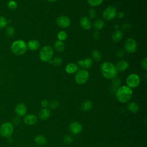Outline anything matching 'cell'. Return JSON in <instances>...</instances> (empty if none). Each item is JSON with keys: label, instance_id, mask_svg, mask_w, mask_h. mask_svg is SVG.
<instances>
[{"label": "cell", "instance_id": "20", "mask_svg": "<svg viewBox=\"0 0 147 147\" xmlns=\"http://www.w3.org/2000/svg\"><path fill=\"white\" fill-rule=\"evenodd\" d=\"M27 47L31 51H37L40 47V43L36 40H31L28 41L27 44Z\"/></svg>", "mask_w": 147, "mask_h": 147}, {"label": "cell", "instance_id": "36", "mask_svg": "<svg viewBox=\"0 0 147 147\" xmlns=\"http://www.w3.org/2000/svg\"><path fill=\"white\" fill-rule=\"evenodd\" d=\"M88 16L91 18H95L96 17V10L94 8H90L88 10Z\"/></svg>", "mask_w": 147, "mask_h": 147}, {"label": "cell", "instance_id": "30", "mask_svg": "<svg viewBox=\"0 0 147 147\" xmlns=\"http://www.w3.org/2000/svg\"><path fill=\"white\" fill-rule=\"evenodd\" d=\"M6 34L9 37H13L15 34V30L13 27L11 26H7L6 28Z\"/></svg>", "mask_w": 147, "mask_h": 147}, {"label": "cell", "instance_id": "35", "mask_svg": "<svg viewBox=\"0 0 147 147\" xmlns=\"http://www.w3.org/2000/svg\"><path fill=\"white\" fill-rule=\"evenodd\" d=\"M50 108L52 109H55L57 108L59 106H60V103L59 102V101L57 100H52V101H51L50 103H49V105H48Z\"/></svg>", "mask_w": 147, "mask_h": 147}, {"label": "cell", "instance_id": "43", "mask_svg": "<svg viewBox=\"0 0 147 147\" xmlns=\"http://www.w3.org/2000/svg\"><path fill=\"white\" fill-rule=\"evenodd\" d=\"M118 18H123L124 17V13L122 11H119L117 13V16Z\"/></svg>", "mask_w": 147, "mask_h": 147}, {"label": "cell", "instance_id": "8", "mask_svg": "<svg viewBox=\"0 0 147 147\" xmlns=\"http://www.w3.org/2000/svg\"><path fill=\"white\" fill-rule=\"evenodd\" d=\"M126 86L131 88L137 87L140 83V78L139 76L136 74H130L126 80Z\"/></svg>", "mask_w": 147, "mask_h": 147}, {"label": "cell", "instance_id": "37", "mask_svg": "<svg viewBox=\"0 0 147 147\" xmlns=\"http://www.w3.org/2000/svg\"><path fill=\"white\" fill-rule=\"evenodd\" d=\"M141 64L142 68L145 71H146L147 70V58L146 57H145L144 59L142 60Z\"/></svg>", "mask_w": 147, "mask_h": 147}, {"label": "cell", "instance_id": "31", "mask_svg": "<svg viewBox=\"0 0 147 147\" xmlns=\"http://www.w3.org/2000/svg\"><path fill=\"white\" fill-rule=\"evenodd\" d=\"M8 21L3 16H0V29H3L7 27Z\"/></svg>", "mask_w": 147, "mask_h": 147}, {"label": "cell", "instance_id": "34", "mask_svg": "<svg viewBox=\"0 0 147 147\" xmlns=\"http://www.w3.org/2000/svg\"><path fill=\"white\" fill-rule=\"evenodd\" d=\"M7 7L10 10H15L17 7V3L14 0H10L7 3Z\"/></svg>", "mask_w": 147, "mask_h": 147}, {"label": "cell", "instance_id": "22", "mask_svg": "<svg viewBox=\"0 0 147 147\" xmlns=\"http://www.w3.org/2000/svg\"><path fill=\"white\" fill-rule=\"evenodd\" d=\"M34 141L35 143L38 145H45L47 143L46 137L42 134H38L36 136L34 137Z\"/></svg>", "mask_w": 147, "mask_h": 147}, {"label": "cell", "instance_id": "44", "mask_svg": "<svg viewBox=\"0 0 147 147\" xmlns=\"http://www.w3.org/2000/svg\"><path fill=\"white\" fill-rule=\"evenodd\" d=\"M114 27V28H115L116 30H118V28H119V25H117V24H115Z\"/></svg>", "mask_w": 147, "mask_h": 147}, {"label": "cell", "instance_id": "28", "mask_svg": "<svg viewBox=\"0 0 147 147\" xmlns=\"http://www.w3.org/2000/svg\"><path fill=\"white\" fill-rule=\"evenodd\" d=\"M120 83H121L120 79L117 78V76L113 79V80L111 82V84H112L111 87L114 90L115 89V92L116 90L119 87V85H120Z\"/></svg>", "mask_w": 147, "mask_h": 147}, {"label": "cell", "instance_id": "4", "mask_svg": "<svg viewBox=\"0 0 147 147\" xmlns=\"http://www.w3.org/2000/svg\"><path fill=\"white\" fill-rule=\"evenodd\" d=\"M53 50L49 45L44 46L40 51L39 57L41 60L44 62H48L53 57Z\"/></svg>", "mask_w": 147, "mask_h": 147}, {"label": "cell", "instance_id": "2", "mask_svg": "<svg viewBox=\"0 0 147 147\" xmlns=\"http://www.w3.org/2000/svg\"><path fill=\"white\" fill-rule=\"evenodd\" d=\"M100 72L103 77L107 79H113L118 74L115 66L109 61L104 62L101 64Z\"/></svg>", "mask_w": 147, "mask_h": 147}, {"label": "cell", "instance_id": "16", "mask_svg": "<svg viewBox=\"0 0 147 147\" xmlns=\"http://www.w3.org/2000/svg\"><path fill=\"white\" fill-rule=\"evenodd\" d=\"M115 66L117 72H122L126 71L128 68L129 63L127 61L122 60H120V61H118Z\"/></svg>", "mask_w": 147, "mask_h": 147}, {"label": "cell", "instance_id": "25", "mask_svg": "<svg viewBox=\"0 0 147 147\" xmlns=\"http://www.w3.org/2000/svg\"><path fill=\"white\" fill-rule=\"evenodd\" d=\"M92 26L96 30H101L105 26V22L102 20L98 19L94 21Z\"/></svg>", "mask_w": 147, "mask_h": 147}, {"label": "cell", "instance_id": "17", "mask_svg": "<svg viewBox=\"0 0 147 147\" xmlns=\"http://www.w3.org/2000/svg\"><path fill=\"white\" fill-rule=\"evenodd\" d=\"M51 115V111L47 107L42 108L40 110L38 113V117L42 121H45L48 119Z\"/></svg>", "mask_w": 147, "mask_h": 147}, {"label": "cell", "instance_id": "3", "mask_svg": "<svg viewBox=\"0 0 147 147\" xmlns=\"http://www.w3.org/2000/svg\"><path fill=\"white\" fill-rule=\"evenodd\" d=\"M27 49V43L22 40H16L11 45V51L16 55L24 54Z\"/></svg>", "mask_w": 147, "mask_h": 147}, {"label": "cell", "instance_id": "39", "mask_svg": "<svg viewBox=\"0 0 147 147\" xmlns=\"http://www.w3.org/2000/svg\"><path fill=\"white\" fill-rule=\"evenodd\" d=\"M41 106L43 107V108H45V107H47L49 105V103L48 102L47 100L46 99H44L41 101Z\"/></svg>", "mask_w": 147, "mask_h": 147}, {"label": "cell", "instance_id": "38", "mask_svg": "<svg viewBox=\"0 0 147 147\" xmlns=\"http://www.w3.org/2000/svg\"><path fill=\"white\" fill-rule=\"evenodd\" d=\"M125 54V52L123 49H118L117 52H116V55L119 58H121V57H122Z\"/></svg>", "mask_w": 147, "mask_h": 147}, {"label": "cell", "instance_id": "26", "mask_svg": "<svg viewBox=\"0 0 147 147\" xmlns=\"http://www.w3.org/2000/svg\"><path fill=\"white\" fill-rule=\"evenodd\" d=\"M50 64H52L55 67H58L62 63V59L60 57H55L54 58L52 59L50 61H48Z\"/></svg>", "mask_w": 147, "mask_h": 147}, {"label": "cell", "instance_id": "19", "mask_svg": "<svg viewBox=\"0 0 147 147\" xmlns=\"http://www.w3.org/2000/svg\"><path fill=\"white\" fill-rule=\"evenodd\" d=\"M78 70V66L75 63H69L66 65L65 71L67 74H73L76 73Z\"/></svg>", "mask_w": 147, "mask_h": 147}, {"label": "cell", "instance_id": "42", "mask_svg": "<svg viewBox=\"0 0 147 147\" xmlns=\"http://www.w3.org/2000/svg\"><path fill=\"white\" fill-rule=\"evenodd\" d=\"M122 29H124V30H129L130 28V25L129 24H124L122 25Z\"/></svg>", "mask_w": 147, "mask_h": 147}, {"label": "cell", "instance_id": "1", "mask_svg": "<svg viewBox=\"0 0 147 147\" xmlns=\"http://www.w3.org/2000/svg\"><path fill=\"white\" fill-rule=\"evenodd\" d=\"M117 100L122 103L128 102L133 96V90L126 85L119 87L115 92Z\"/></svg>", "mask_w": 147, "mask_h": 147}, {"label": "cell", "instance_id": "27", "mask_svg": "<svg viewBox=\"0 0 147 147\" xmlns=\"http://www.w3.org/2000/svg\"><path fill=\"white\" fill-rule=\"evenodd\" d=\"M92 58L94 59L95 61H100L102 59V55L101 53L98 50H94L91 52Z\"/></svg>", "mask_w": 147, "mask_h": 147}, {"label": "cell", "instance_id": "21", "mask_svg": "<svg viewBox=\"0 0 147 147\" xmlns=\"http://www.w3.org/2000/svg\"><path fill=\"white\" fill-rule=\"evenodd\" d=\"M127 109L130 112L133 113H136L138 112L140 110L139 105L135 102H130L127 105Z\"/></svg>", "mask_w": 147, "mask_h": 147}, {"label": "cell", "instance_id": "41", "mask_svg": "<svg viewBox=\"0 0 147 147\" xmlns=\"http://www.w3.org/2000/svg\"><path fill=\"white\" fill-rule=\"evenodd\" d=\"M20 122V119L19 117H16L13 118V123L15 125H18Z\"/></svg>", "mask_w": 147, "mask_h": 147}, {"label": "cell", "instance_id": "32", "mask_svg": "<svg viewBox=\"0 0 147 147\" xmlns=\"http://www.w3.org/2000/svg\"><path fill=\"white\" fill-rule=\"evenodd\" d=\"M87 1L88 3L92 7L100 5L103 1V0H87Z\"/></svg>", "mask_w": 147, "mask_h": 147}, {"label": "cell", "instance_id": "23", "mask_svg": "<svg viewBox=\"0 0 147 147\" xmlns=\"http://www.w3.org/2000/svg\"><path fill=\"white\" fill-rule=\"evenodd\" d=\"M92 108V103L90 100H85L81 105V109L83 111H89Z\"/></svg>", "mask_w": 147, "mask_h": 147}, {"label": "cell", "instance_id": "14", "mask_svg": "<svg viewBox=\"0 0 147 147\" xmlns=\"http://www.w3.org/2000/svg\"><path fill=\"white\" fill-rule=\"evenodd\" d=\"M77 64L78 66L83 67L84 68H90L92 65L93 61L91 58L87 57L83 60H79Z\"/></svg>", "mask_w": 147, "mask_h": 147}, {"label": "cell", "instance_id": "6", "mask_svg": "<svg viewBox=\"0 0 147 147\" xmlns=\"http://www.w3.org/2000/svg\"><path fill=\"white\" fill-rule=\"evenodd\" d=\"M89 79V74L87 71L83 69H78L75 76V80L77 84H83L86 83Z\"/></svg>", "mask_w": 147, "mask_h": 147}, {"label": "cell", "instance_id": "15", "mask_svg": "<svg viewBox=\"0 0 147 147\" xmlns=\"http://www.w3.org/2000/svg\"><path fill=\"white\" fill-rule=\"evenodd\" d=\"M80 26L85 30H89L92 27L91 22L87 17H83L81 18L80 20Z\"/></svg>", "mask_w": 147, "mask_h": 147}, {"label": "cell", "instance_id": "45", "mask_svg": "<svg viewBox=\"0 0 147 147\" xmlns=\"http://www.w3.org/2000/svg\"><path fill=\"white\" fill-rule=\"evenodd\" d=\"M48 2H55L56 0H47Z\"/></svg>", "mask_w": 147, "mask_h": 147}, {"label": "cell", "instance_id": "9", "mask_svg": "<svg viewBox=\"0 0 147 147\" xmlns=\"http://www.w3.org/2000/svg\"><path fill=\"white\" fill-rule=\"evenodd\" d=\"M124 48L125 51L129 53L135 52L137 48V44L136 40L132 38H127L124 44Z\"/></svg>", "mask_w": 147, "mask_h": 147}, {"label": "cell", "instance_id": "24", "mask_svg": "<svg viewBox=\"0 0 147 147\" xmlns=\"http://www.w3.org/2000/svg\"><path fill=\"white\" fill-rule=\"evenodd\" d=\"M53 47L56 51H57V52H61L64 50L65 45H64V43L63 41L57 40V41H55V42L54 43Z\"/></svg>", "mask_w": 147, "mask_h": 147}, {"label": "cell", "instance_id": "5", "mask_svg": "<svg viewBox=\"0 0 147 147\" xmlns=\"http://www.w3.org/2000/svg\"><path fill=\"white\" fill-rule=\"evenodd\" d=\"M14 131V126L10 122H5L0 126V134L3 138H9Z\"/></svg>", "mask_w": 147, "mask_h": 147}, {"label": "cell", "instance_id": "11", "mask_svg": "<svg viewBox=\"0 0 147 147\" xmlns=\"http://www.w3.org/2000/svg\"><path fill=\"white\" fill-rule=\"evenodd\" d=\"M56 21L59 26L63 28L69 27L71 24L70 19L67 16H59L57 18Z\"/></svg>", "mask_w": 147, "mask_h": 147}, {"label": "cell", "instance_id": "40", "mask_svg": "<svg viewBox=\"0 0 147 147\" xmlns=\"http://www.w3.org/2000/svg\"><path fill=\"white\" fill-rule=\"evenodd\" d=\"M99 37H100V34H99V33L97 30L95 31V32L93 33V34H92V37H93V38H94V40H98V39L99 38Z\"/></svg>", "mask_w": 147, "mask_h": 147}, {"label": "cell", "instance_id": "13", "mask_svg": "<svg viewBox=\"0 0 147 147\" xmlns=\"http://www.w3.org/2000/svg\"><path fill=\"white\" fill-rule=\"evenodd\" d=\"M24 122L28 125H33L37 122V118L34 114H27L24 117Z\"/></svg>", "mask_w": 147, "mask_h": 147}, {"label": "cell", "instance_id": "33", "mask_svg": "<svg viewBox=\"0 0 147 147\" xmlns=\"http://www.w3.org/2000/svg\"><path fill=\"white\" fill-rule=\"evenodd\" d=\"M74 141L73 137L70 134L65 135L63 138V142L66 144H71Z\"/></svg>", "mask_w": 147, "mask_h": 147}, {"label": "cell", "instance_id": "18", "mask_svg": "<svg viewBox=\"0 0 147 147\" xmlns=\"http://www.w3.org/2000/svg\"><path fill=\"white\" fill-rule=\"evenodd\" d=\"M123 38V33L120 30H115L111 36V39L115 43H117L122 40Z\"/></svg>", "mask_w": 147, "mask_h": 147}, {"label": "cell", "instance_id": "10", "mask_svg": "<svg viewBox=\"0 0 147 147\" xmlns=\"http://www.w3.org/2000/svg\"><path fill=\"white\" fill-rule=\"evenodd\" d=\"M69 131L74 135L79 134L83 129L82 124L78 121H74L71 122L68 126Z\"/></svg>", "mask_w": 147, "mask_h": 147}, {"label": "cell", "instance_id": "12", "mask_svg": "<svg viewBox=\"0 0 147 147\" xmlns=\"http://www.w3.org/2000/svg\"><path fill=\"white\" fill-rule=\"evenodd\" d=\"M14 111L17 117L25 116L27 113L26 106L23 103H19L16 106Z\"/></svg>", "mask_w": 147, "mask_h": 147}, {"label": "cell", "instance_id": "29", "mask_svg": "<svg viewBox=\"0 0 147 147\" xmlns=\"http://www.w3.org/2000/svg\"><path fill=\"white\" fill-rule=\"evenodd\" d=\"M67 34L65 31L61 30L57 34L58 40L64 41L67 39Z\"/></svg>", "mask_w": 147, "mask_h": 147}, {"label": "cell", "instance_id": "7", "mask_svg": "<svg viewBox=\"0 0 147 147\" xmlns=\"http://www.w3.org/2000/svg\"><path fill=\"white\" fill-rule=\"evenodd\" d=\"M117 11L115 7L113 6H109L105 9L103 11V18L107 21L113 20L117 16Z\"/></svg>", "mask_w": 147, "mask_h": 147}]
</instances>
